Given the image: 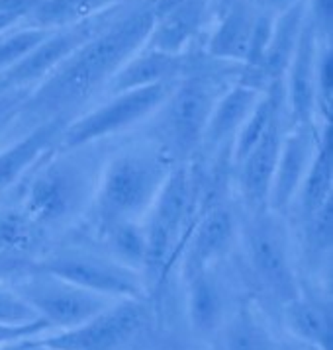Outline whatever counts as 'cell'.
Wrapping results in <instances>:
<instances>
[{"mask_svg":"<svg viewBox=\"0 0 333 350\" xmlns=\"http://www.w3.org/2000/svg\"><path fill=\"white\" fill-rule=\"evenodd\" d=\"M155 20V0H138L114 10L43 81L32 86L20 106L16 135L53 118L71 120L104 96L112 77L145 45Z\"/></svg>","mask_w":333,"mask_h":350,"instance_id":"cell-1","label":"cell"},{"mask_svg":"<svg viewBox=\"0 0 333 350\" xmlns=\"http://www.w3.org/2000/svg\"><path fill=\"white\" fill-rule=\"evenodd\" d=\"M177 161L153 139L124 145L100 163L86 219L95 235L124 221H141Z\"/></svg>","mask_w":333,"mask_h":350,"instance_id":"cell-2","label":"cell"},{"mask_svg":"<svg viewBox=\"0 0 333 350\" xmlns=\"http://www.w3.org/2000/svg\"><path fill=\"white\" fill-rule=\"evenodd\" d=\"M100 163L92 147L73 151L56 147L20 184L16 206L40 235L73 227L88 215Z\"/></svg>","mask_w":333,"mask_h":350,"instance_id":"cell-3","label":"cell"},{"mask_svg":"<svg viewBox=\"0 0 333 350\" xmlns=\"http://www.w3.org/2000/svg\"><path fill=\"white\" fill-rule=\"evenodd\" d=\"M202 167L200 161L177 163L166 176L149 211L145 213L143 229L147 252L141 276L149 295L159 292L173 268L177 267L182 245L188 237L200 211Z\"/></svg>","mask_w":333,"mask_h":350,"instance_id":"cell-4","label":"cell"},{"mask_svg":"<svg viewBox=\"0 0 333 350\" xmlns=\"http://www.w3.org/2000/svg\"><path fill=\"white\" fill-rule=\"evenodd\" d=\"M216 67L188 65L175 81L169 96L151 116L149 139L159 143L177 163L195 161L200 153L210 113L222 90L232 83L230 75Z\"/></svg>","mask_w":333,"mask_h":350,"instance_id":"cell-5","label":"cell"},{"mask_svg":"<svg viewBox=\"0 0 333 350\" xmlns=\"http://www.w3.org/2000/svg\"><path fill=\"white\" fill-rule=\"evenodd\" d=\"M237 245L251 278L278 306L302 294L294 267L291 221L275 211L241 213Z\"/></svg>","mask_w":333,"mask_h":350,"instance_id":"cell-6","label":"cell"},{"mask_svg":"<svg viewBox=\"0 0 333 350\" xmlns=\"http://www.w3.org/2000/svg\"><path fill=\"white\" fill-rule=\"evenodd\" d=\"M175 81L102 96L65 124L57 139V149L73 151L95 147L102 141L122 135L143 122H149L169 96Z\"/></svg>","mask_w":333,"mask_h":350,"instance_id":"cell-7","label":"cell"},{"mask_svg":"<svg viewBox=\"0 0 333 350\" xmlns=\"http://www.w3.org/2000/svg\"><path fill=\"white\" fill-rule=\"evenodd\" d=\"M34 268L110 299H149L141 272L122 265L106 251L61 247L47 252Z\"/></svg>","mask_w":333,"mask_h":350,"instance_id":"cell-8","label":"cell"},{"mask_svg":"<svg viewBox=\"0 0 333 350\" xmlns=\"http://www.w3.org/2000/svg\"><path fill=\"white\" fill-rule=\"evenodd\" d=\"M149 299H116L81 325L32 338L56 350H125L149 321Z\"/></svg>","mask_w":333,"mask_h":350,"instance_id":"cell-9","label":"cell"},{"mask_svg":"<svg viewBox=\"0 0 333 350\" xmlns=\"http://www.w3.org/2000/svg\"><path fill=\"white\" fill-rule=\"evenodd\" d=\"M12 290L36 311L38 317L49 323L53 331L73 329L116 301L36 268L18 278Z\"/></svg>","mask_w":333,"mask_h":350,"instance_id":"cell-10","label":"cell"},{"mask_svg":"<svg viewBox=\"0 0 333 350\" xmlns=\"http://www.w3.org/2000/svg\"><path fill=\"white\" fill-rule=\"evenodd\" d=\"M237 235L239 208L232 198L200 211L177 260L182 280L202 270L218 267L223 256L237 247Z\"/></svg>","mask_w":333,"mask_h":350,"instance_id":"cell-11","label":"cell"},{"mask_svg":"<svg viewBox=\"0 0 333 350\" xmlns=\"http://www.w3.org/2000/svg\"><path fill=\"white\" fill-rule=\"evenodd\" d=\"M284 133V112L267 129L261 141L232 170V186L241 213L269 210V194Z\"/></svg>","mask_w":333,"mask_h":350,"instance_id":"cell-12","label":"cell"},{"mask_svg":"<svg viewBox=\"0 0 333 350\" xmlns=\"http://www.w3.org/2000/svg\"><path fill=\"white\" fill-rule=\"evenodd\" d=\"M319 124L316 126H286L273 174L269 210L291 219L292 204L304 183L308 167L318 145Z\"/></svg>","mask_w":333,"mask_h":350,"instance_id":"cell-13","label":"cell"},{"mask_svg":"<svg viewBox=\"0 0 333 350\" xmlns=\"http://www.w3.org/2000/svg\"><path fill=\"white\" fill-rule=\"evenodd\" d=\"M319 36L306 18L304 28L282 79V102L286 126H316V55Z\"/></svg>","mask_w":333,"mask_h":350,"instance_id":"cell-14","label":"cell"},{"mask_svg":"<svg viewBox=\"0 0 333 350\" xmlns=\"http://www.w3.org/2000/svg\"><path fill=\"white\" fill-rule=\"evenodd\" d=\"M112 12L114 10H108L92 20L49 31L20 63H16L12 69H8L2 75L8 79V83L12 86H22V88L36 86L56 69L59 63H63L81 43L86 42L98 28H102Z\"/></svg>","mask_w":333,"mask_h":350,"instance_id":"cell-15","label":"cell"},{"mask_svg":"<svg viewBox=\"0 0 333 350\" xmlns=\"http://www.w3.org/2000/svg\"><path fill=\"white\" fill-rule=\"evenodd\" d=\"M67 122L65 118L40 122L0 145V202L24 183L45 154L56 149Z\"/></svg>","mask_w":333,"mask_h":350,"instance_id":"cell-16","label":"cell"},{"mask_svg":"<svg viewBox=\"0 0 333 350\" xmlns=\"http://www.w3.org/2000/svg\"><path fill=\"white\" fill-rule=\"evenodd\" d=\"M263 90V86L245 79L239 70V75L223 88L214 104L198 159H212L232 149L237 129L241 127L255 102L261 98Z\"/></svg>","mask_w":333,"mask_h":350,"instance_id":"cell-17","label":"cell"},{"mask_svg":"<svg viewBox=\"0 0 333 350\" xmlns=\"http://www.w3.org/2000/svg\"><path fill=\"white\" fill-rule=\"evenodd\" d=\"M212 14L214 0H181L179 4L155 16L143 47L166 55L186 57V51L202 33Z\"/></svg>","mask_w":333,"mask_h":350,"instance_id":"cell-18","label":"cell"},{"mask_svg":"<svg viewBox=\"0 0 333 350\" xmlns=\"http://www.w3.org/2000/svg\"><path fill=\"white\" fill-rule=\"evenodd\" d=\"M214 12L218 22L206 42V53L212 61L241 67L257 16V4L253 0H230Z\"/></svg>","mask_w":333,"mask_h":350,"instance_id":"cell-19","label":"cell"},{"mask_svg":"<svg viewBox=\"0 0 333 350\" xmlns=\"http://www.w3.org/2000/svg\"><path fill=\"white\" fill-rule=\"evenodd\" d=\"M330 200H333V127L332 122H323L319 124L318 145L292 204L291 217L298 225L304 224Z\"/></svg>","mask_w":333,"mask_h":350,"instance_id":"cell-20","label":"cell"},{"mask_svg":"<svg viewBox=\"0 0 333 350\" xmlns=\"http://www.w3.org/2000/svg\"><path fill=\"white\" fill-rule=\"evenodd\" d=\"M186 284V315L190 329L200 338H214L227 315L223 286L216 268L202 270L184 280Z\"/></svg>","mask_w":333,"mask_h":350,"instance_id":"cell-21","label":"cell"},{"mask_svg":"<svg viewBox=\"0 0 333 350\" xmlns=\"http://www.w3.org/2000/svg\"><path fill=\"white\" fill-rule=\"evenodd\" d=\"M306 24V0L292 4L291 8L275 14V26L271 33V42L264 53L263 65L257 72V83L263 88L273 84H282L284 72L291 65V59L296 51L300 33Z\"/></svg>","mask_w":333,"mask_h":350,"instance_id":"cell-22","label":"cell"},{"mask_svg":"<svg viewBox=\"0 0 333 350\" xmlns=\"http://www.w3.org/2000/svg\"><path fill=\"white\" fill-rule=\"evenodd\" d=\"M186 67H188L186 57L166 55L149 47H141L112 77L104 96L175 81L181 77Z\"/></svg>","mask_w":333,"mask_h":350,"instance_id":"cell-23","label":"cell"},{"mask_svg":"<svg viewBox=\"0 0 333 350\" xmlns=\"http://www.w3.org/2000/svg\"><path fill=\"white\" fill-rule=\"evenodd\" d=\"M214 338V350H278L263 315L249 301H239L227 311Z\"/></svg>","mask_w":333,"mask_h":350,"instance_id":"cell-24","label":"cell"},{"mask_svg":"<svg viewBox=\"0 0 333 350\" xmlns=\"http://www.w3.org/2000/svg\"><path fill=\"white\" fill-rule=\"evenodd\" d=\"M282 319L298 340L318 350H332V313L323 304L304 295L282 304Z\"/></svg>","mask_w":333,"mask_h":350,"instance_id":"cell-25","label":"cell"},{"mask_svg":"<svg viewBox=\"0 0 333 350\" xmlns=\"http://www.w3.org/2000/svg\"><path fill=\"white\" fill-rule=\"evenodd\" d=\"M116 2L118 0H42L26 14L22 24L49 31L69 28L108 12L116 6Z\"/></svg>","mask_w":333,"mask_h":350,"instance_id":"cell-26","label":"cell"},{"mask_svg":"<svg viewBox=\"0 0 333 350\" xmlns=\"http://www.w3.org/2000/svg\"><path fill=\"white\" fill-rule=\"evenodd\" d=\"M100 243L104 251L125 267L141 272L147 252V239L143 221H124L106 229L100 235Z\"/></svg>","mask_w":333,"mask_h":350,"instance_id":"cell-27","label":"cell"},{"mask_svg":"<svg viewBox=\"0 0 333 350\" xmlns=\"http://www.w3.org/2000/svg\"><path fill=\"white\" fill-rule=\"evenodd\" d=\"M300 227V241L306 260L310 265L321 267L332 254L333 247V200L319 208L312 217H308Z\"/></svg>","mask_w":333,"mask_h":350,"instance_id":"cell-28","label":"cell"},{"mask_svg":"<svg viewBox=\"0 0 333 350\" xmlns=\"http://www.w3.org/2000/svg\"><path fill=\"white\" fill-rule=\"evenodd\" d=\"M38 235L40 231L16 204L0 206V256L28 249Z\"/></svg>","mask_w":333,"mask_h":350,"instance_id":"cell-29","label":"cell"},{"mask_svg":"<svg viewBox=\"0 0 333 350\" xmlns=\"http://www.w3.org/2000/svg\"><path fill=\"white\" fill-rule=\"evenodd\" d=\"M47 33L49 29L32 28L26 24L22 28L18 24L8 31H2L0 33V72H6L8 69H12L16 63H20Z\"/></svg>","mask_w":333,"mask_h":350,"instance_id":"cell-30","label":"cell"},{"mask_svg":"<svg viewBox=\"0 0 333 350\" xmlns=\"http://www.w3.org/2000/svg\"><path fill=\"white\" fill-rule=\"evenodd\" d=\"M316 104L319 124L332 122L333 112V49L332 40H319L316 55Z\"/></svg>","mask_w":333,"mask_h":350,"instance_id":"cell-31","label":"cell"},{"mask_svg":"<svg viewBox=\"0 0 333 350\" xmlns=\"http://www.w3.org/2000/svg\"><path fill=\"white\" fill-rule=\"evenodd\" d=\"M47 333H53V327L42 317L24 323H0V350L14 349Z\"/></svg>","mask_w":333,"mask_h":350,"instance_id":"cell-32","label":"cell"},{"mask_svg":"<svg viewBox=\"0 0 333 350\" xmlns=\"http://www.w3.org/2000/svg\"><path fill=\"white\" fill-rule=\"evenodd\" d=\"M29 88L16 86L10 88L8 92H4L0 96V145L12 139L16 135V124H18V113L20 106L26 98Z\"/></svg>","mask_w":333,"mask_h":350,"instance_id":"cell-33","label":"cell"},{"mask_svg":"<svg viewBox=\"0 0 333 350\" xmlns=\"http://www.w3.org/2000/svg\"><path fill=\"white\" fill-rule=\"evenodd\" d=\"M36 311L10 288H0V323H24L36 319Z\"/></svg>","mask_w":333,"mask_h":350,"instance_id":"cell-34","label":"cell"},{"mask_svg":"<svg viewBox=\"0 0 333 350\" xmlns=\"http://www.w3.org/2000/svg\"><path fill=\"white\" fill-rule=\"evenodd\" d=\"M306 18L319 40H332L333 0H306Z\"/></svg>","mask_w":333,"mask_h":350,"instance_id":"cell-35","label":"cell"},{"mask_svg":"<svg viewBox=\"0 0 333 350\" xmlns=\"http://www.w3.org/2000/svg\"><path fill=\"white\" fill-rule=\"evenodd\" d=\"M253 2H255L259 8H263V10H269V12H273V14H278V12L291 8L292 4H296V2H300V0H253Z\"/></svg>","mask_w":333,"mask_h":350,"instance_id":"cell-36","label":"cell"},{"mask_svg":"<svg viewBox=\"0 0 333 350\" xmlns=\"http://www.w3.org/2000/svg\"><path fill=\"white\" fill-rule=\"evenodd\" d=\"M22 20H24V16L14 14V12H0V33L22 24Z\"/></svg>","mask_w":333,"mask_h":350,"instance_id":"cell-37","label":"cell"},{"mask_svg":"<svg viewBox=\"0 0 333 350\" xmlns=\"http://www.w3.org/2000/svg\"><path fill=\"white\" fill-rule=\"evenodd\" d=\"M181 0H155V16H159L161 12H165L166 8L179 4Z\"/></svg>","mask_w":333,"mask_h":350,"instance_id":"cell-38","label":"cell"},{"mask_svg":"<svg viewBox=\"0 0 333 350\" xmlns=\"http://www.w3.org/2000/svg\"><path fill=\"white\" fill-rule=\"evenodd\" d=\"M10 350H56V349H49V347L38 345V342H34V340H28V342H24V345L14 347V349H10Z\"/></svg>","mask_w":333,"mask_h":350,"instance_id":"cell-39","label":"cell"},{"mask_svg":"<svg viewBox=\"0 0 333 350\" xmlns=\"http://www.w3.org/2000/svg\"><path fill=\"white\" fill-rule=\"evenodd\" d=\"M10 88H16V86H12V84L8 83V79L0 72V96H2L4 92H8Z\"/></svg>","mask_w":333,"mask_h":350,"instance_id":"cell-40","label":"cell"},{"mask_svg":"<svg viewBox=\"0 0 333 350\" xmlns=\"http://www.w3.org/2000/svg\"><path fill=\"white\" fill-rule=\"evenodd\" d=\"M230 0H214V10H218V8H222L223 4H227Z\"/></svg>","mask_w":333,"mask_h":350,"instance_id":"cell-41","label":"cell"}]
</instances>
